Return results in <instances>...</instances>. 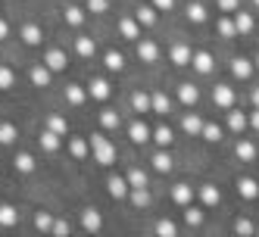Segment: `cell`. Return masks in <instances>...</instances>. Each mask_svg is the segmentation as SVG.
I'll return each instance as SVG.
<instances>
[{
  "label": "cell",
  "mask_w": 259,
  "mask_h": 237,
  "mask_svg": "<svg viewBox=\"0 0 259 237\" xmlns=\"http://www.w3.org/2000/svg\"><path fill=\"white\" fill-rule=\"evenodd\" d=\"M88 140H91V153H94L97 166H113V162H116V147H113V140L103 137L100 131H97V134H91Z\"/></svg>",
  "instance_id": "obj_1"
},
{
  "label": "cell",
  "mask_w": 259,
  "mask_h": 237,
  "mask_svg": "<svg viewBox=\"0 0 259 237\" xmlns=\"http://www.w3.org/2000/svg\"><path fill=\"white\" fill-rule=\"evenodd\" d=\"M50 72H66V66H69V57H66V50H60V47H50L47 53H44V60H41Z\"/></svg>",
  "instance_id": "obj_2"
},
{
  "label": "cell",
  "mask_w": 259,
  "mask_h": 237,
  "mask_svg": "<svg viewBox=\"0 0 259 237\" xmlns=\"http://www.w3.org/2000/svg\"><path fill=\"white\" fill-rule=\"evenodd\" d=\"M106 191H109L113 200H125L128 191H132V184H128V178H122V175H109L106 178Z\"/></svg>",
  "instance_id": "obj_3"
},
{
  "label": "cell",
  "mask_w": 259,
  "mask_h": 237,
  "mask_svg": "<svg viewBox=\"0 0 259 237\" xmlns=\"http://www.w3.org/2000/svg\"><path fill=\"white\" fill-rule=\"evenodd\" d=\"M19 38H22V44H25V47H38V44H41V38H44V31H41V25H38V22H25V25L19 28Z\"/></svg>",
  "instance_id": "obj_4"
},
{
  "label": "cell",
  "mask_w": 259,
  "mask_h": 237,
  "mask_svg": "<svg viewBox=\"0 0 259 237\" xmlns=\"http://www.w3.org/2000/svg\"><path fill=\"white\" fill-rule=\"evenodd\" d=\"M28 78H31V84H34V87H50V81H53V72H50L44 63H34V66L28 69Z\"/></svg>",
  "instance_id": "obj_5"
},
{
  "label": "cell",
  "mask_w": 259,
  "mask_h": 237,
  "mask_svg": "<svg viewBox=\"0 0 259 237\" xmlns=\"http://www.w3.org/2000/svg\"><path fill=\"white\" fill-rule=\"evenodd\" d=\"M128 137H132V144H147V140H153V128L138 119V122L128 125Z\"/></svg>",
  "instance_id": "obj_6"
},
{
  "label": "cell",
  "mask_w": 259,
  "mask_h": 237,
  "mask_svg": "<svg viewBox=\"0 0 259 237\" xmlns=\"http://www.w3.org/2000/svg\"><path fill=\"white\" fill-rule=\"evenodd\" d=\"M138 60H141V63H156V60H159V47H156V41L141 38V41H138Z\"/></svg>",
  "instance_id": "obj_7"
},
{
  "label": "cell",
  "mask_w": 259,
  "mask_h": 237,
  "mask_svg": "<svg viewBox=\"0 0 259 237\" xmlns=\"http://www.w3.org/2000/svg\"><path fill=\"white\" fill-rule=\"evenodd\" d=\"M81 228L84 231H100L103 228V215H100V209H94V206H88V209H81Z\"/></svg>",
  "instance_id": "obj_8"
},
{
  "label": "cell",
  "mask_w": 259,
  "mask_h": 237,
  "mask_svg": "<svg viewBox=\"0 0 259 237\" xmlns=\"http://www.w3.org/2000/svg\"><path fill=\"white\" fill-rule=\"evenodd\" d=\"M212 103L222 106V109H231V103H234V87H228V84H215V87H212Z\"/></svg>",
  "instance_id": "obj_9"
},
{
  "label": "cell",
  "mask_w": 259,
  "mask_h": 237,
  "mask_svg": "<svg viewBox=\"0 0 259 237\" xmlns=\"http://www.w3.org/2000/svg\"><path fill=\"white\" fill-rule=\"evenodd\" d=\"M150 166H153V172H159V175H169V172H172V156H169V150L159 147V150L150 156Z\"/></svg>",
  "instance_id": "obj_10"
},
{
  "label": "cell",
  "mask_w": 259,
  "mask_h": 237,
  "mask_svg": "<svg viewBox=\"0 0 259 237\" xmlns=\"http://www.w3.org/2000/svg\"><path fill=\"white\" fill-rule=\"evenodd\" d=\"M116 28H119V34L125 41H141V22L138 19H128V16H125V19H119Z\"/></svg>",
  "instance_id": "obj_11"
},
{
  "label": "cell",
  "mask_w": 259,
  "mask_h": 237,
  "mask_svg": "<svg viewBox=\"0 0 259 237\" xmlns=\"http://www.w3.org/2000/svg\"><path fill=\"white\" fill-rule=\"evenodd\" d=\"M63 134H57V131H50V128H44L41 134H38V144H41V150L44 153H57L60 147H63V140H60Z\"/></svg>",
  "instance_id": "obj_12"
},
{
  "label": "cell",
  "mask_w": 259,
  "mask_h": 237,
  "mask_svg": "<svg viewBox=\"0 0 259 237\" xmlns=\"http://www.w3.org/2000/svg\"><path fill=\"white\" fill-rule=\"evenodd\" d=\"M191 47L184 44V41H178V44H172V50H169V60L175 63V66H191Z\"/></svg>",
  "instance_id": "obj_13"
},
{
  "label": "cell",
  "mask_w": 259,
  "mask_h": 237,
  "mask_svg": "<svg viewBox=\"0 0 259 237\" xmlns=\"http://www.w3.org/2000/svg\"><path fill=\"white\" fill-rule=\"evenodd\" d=\"M191 66L200 72V75H209V72H212V53H206V50H197L194 53V57H191Z\"/></svg>",
  "instance_id": "obj_14"
},
{
  "label": "cell",
  "mask_w": 259,
  "mask_h": 237,
  "mask_svg": "<svg viewBox=\"0 0 259 237\" xmlns=\"http://www.w3.org/2000/svg\"><path fill=\"white\" fill-rule=\"evenodd\" d=\"M34 166H38V162H34V156L25 153V150H19V153H16V159H13V169L19 172V175H31Z\"/></svg>",
  "instance_id": "obj_15"
},
{
  "label": "cell",
  "mask_w": 259,
  "mask_h": 237,
  "mask_svg": "<svg viewBox=\"0 0 259 237\" xmlns=\"http://www.w3.org/2000/svg\"><path fill=\"white\" fill-rule=\"evenodd\" d=\"M63 19H66L69 28H81L84 25V10L75 7V4H69V7H63Z\"/></svg>",
  "instance_id": "obj_16"
},
{
  "label": "cell",
  "mask_w": 259,
  "mask_h": 237,
  "mask_svg": "<svg viewBox=\"0 0 259 237\" xmlns=\"http://www.w3.org/2000/svg\"><path fill=\"white\" fill-rule=\"evenodd\" d=\"M75 53H78L81 60H94L97 41H94V38H88V34H81V38H75Z\"/></svg>",
  "instance_id": "obj_17"
},
{
  "label": "cell",
  "mask_w": 259,
  "mask_h": 237,
  "mask_svg": "<svg viewBox=\"0 0 259 237\" xmlns=\"http://www.w3.org/2000/svg\"><path fill=\"white\" fill-rule=\"evenodd\" d=\"M88 94H91V100H109V81L106 78H91V84H88Z\"/></svg>",
  "instance_id": "obj_18"
},
{
  "label": "cell",
  "mask_w": 259,
  "mask_h": 237,
  "mask_svg": "<svg viewBox=\"0 0 259 237\" xmlns=\"http://www.w3.org/2000/svg\"><path fill=\"white\" fill-rule=\"evenodd\" d=\"M88 97H91L88 87H81V84H66V103L69 106H84Z\"/></svg>",
  "instance_id": "obj_19"
},
{
  "label": "cell",
  "mask_w": 259,
  "mask_h": 237,
  "mask_svg": "<svg viewBox=\"0 0 259 237\" xmlns=\"http://www.w3.org/2000/svg\"><path fill=\"white\" fill-rule=\"evenodd\" d=\"M156 13H159V10H156L153 4H147V7H138V10H135V19H138L144 28H153V25H156Z\"/></svg>",
  "instance_id": "obj_20"
},
{
  "label": "cell",
  "mask_w": 259,
  "mask_h": 237,
  "mask_svg": "<svg viewBox=\"0 0 259 237\" xmlns=\"http://www.w3.org/2000/svg\"><path fill=\"white\" fill-rule=\"evenodd\" d=\"M132 109L135 113H153V100H150V94H144V90H135L132 94Z\"/></svg>",
  "instance_id": "obj_21"
},
{
  "label": "cell",
  "mask_w": 259,
  "mask_h": 237,
  "mask_svg": "<svg viewBox=\"0 0 259 237\" xmlns=\"http://www.w3.org/2000/svg\"><path fill=\"white\" fill-rule=\"evenodd\" d=\"M19 225V209L10 203H0V228H13Z\"/></svg>",
  "instance_id": "obj_22"
},
{
  "label": "cell",
  "mask_w": 259,
  "mask_h": 237,
  "mask_svg": "<svg viewBox=\"0 0 259 237\" xmlns=\"http://www.w3.org/2000/svg\"><path fill=\"white\" fill-rule=\"evenodd\" d=\"M69 153L75 156V159H88V153H91V140H88V137H69Z\"/></svg>",
  "instance_id": "obj_23"
},
{
  "label": "cell",
  "mask_w": 259,
  "mask_h": 237,
  "mask_svg": "<svg viewBox=\"0 0 259 237\" xmlns=\"http://www.w3.org/2000/svg\"><path fill=\"white\" fill-rule=\"evenodd\" d=\"M103 66H106V72H122L125 69V57L119 50H106L103 53Z\"/></svg>",
  "instance_id": "obj_24"
},
{
  "label": "cell",
  "mask_w": 259,
  "mask_h": 237,
  "mask_svg": "<svg viewBox=\"0 0 259 237\" xmlns=\"http://www.w3.org/2000/svg\"><path fill=\"white\" fill-rule=\"evenodd\" d=\"M172 200H175L178 206H188L191 200H194V187H191V184H184V181H181V184H175V187H172Z\"/></svg>",
  "instance_id": "obj_25"
},
{
  "label": "cell",
  "mask_w": 259,
  "mask_h": 237,
  "mask_svg": "<svg viewBox=\"0 0 259 237\" xmlns=\"http://www.w3.org/2000/svg\"><path fill=\"white\" fill-rule=\"evenodd\" d=\"M16 137H19V128H16L13 122H0V147L16 144Z\"/></svg>",
  "instance_id": "obj_26"
},
{
  "label": "cell",
  "mask_w": 259,
  "mask_h": 237,
  "mask_svg": "<svg viewBox=\"0 0 259 237\" xmlns=\"http://www.w3.org/2000/svg\"><path fill=\"white\" fill-rule=\"evenodd\" d=\"M237 194L244 197V200H256L259 197V184H256L253 178H240L237 181Z\"/></svg>",
  "instance_id": "obj_27"
},
{
  "label": "cell",
  "mask_w": 259,
  "mask_h": 237,
  "mask_svg": "<svg viewBox=\"0 0 259 237\" xmlns=\"http://www.w3.org/2000/svg\"><path fill=\"white\" fill-rule=\"evenodd\" d=\"M231 75H234V78H250V75H253V63L244 60V57H237V60L231 63Z\"/></svg>",
  "instance_id": "obj_28"
},
{
  "label": "cell",
  "mask_w": 259,
  "mask_h": 237,
  "mask_svg": "<svg viewBox=\"0 0 259 237\" xmlns=\"http://www.w3.org/2000/svg\"><path fill=\"white\" fill-rule=\"evenodd\" d=\"M178 100H181L184 106H194V103L200 100V90H197L194 84H178Z\"/></svg>",
  "instance_id": "obj_29"
},
{
  "label": "cell",
  "mask_w": 259,
  "mask_h": 237,
  "mask_svg": "<svg viewBox=\"0 0 259 237\" xmlns=\"http://www.w3.org/2000/svg\"><path fill=\"white\" fill-rule=\"evenodd\" d=\"M253 25H256V22H253V16H250V13H240V10L234 13V28H237V34H250Z\"/></svg>",
  "instance_id": "obj_30"
},
{
  "label": "cell",
  "mask_w": 259,
  "mask_h": 237,
  "mask_svg": "<svg viewBox=\"0 0 259 237\" xmlns=\"http://www.w3.org/2000/svg\"><path fill=\"white\" fill-rule=\"evenodd\" d=\"M100 125H103L106 131H116L119 125H122V116L116 113V109H103V113H100Z\"/></svg>",
  "instance_id": "obj_31"
},
{
  "label": "cell",
  "mask_w": 259,
  "mask_h": 237,
  "mask_svg": "<svg viewBox=\"0 0 259 237\" xmlns=\"http://www.w3.org/2000/svg\"><path fill=\"white\" fill-rule=\"evenodd\" d=\"M172 140H175V134H172L169 125H159V128H153V144H156V147H169Z\"/></svg>",
  "instance_id": "obj_32"
},
{
  "label": "cell",
  "mask_w": 259,
  "mask_h": 237,
  "mask_svg": "<svg viewBox=\"0 0 259 237\" xmlns=\"http://www.w3.org/2000/svg\"><path fill=\"white\" fill-rule=\"evenodd\" d=\"M128 200H132L138 209H144V206H150V191L147 187H132L128 191Z\"/></svg>",
  "instance_id": "obj_33"
},
{
  "label": "cell",
  "mask_w": 259,
  "mask_h": 237,
  "mask_svg": "<svg viewBox=\"0 0 259 237\" xmlns=\"http://www.w3.org/2000/svg\"><path fill=\"white\" fill-rule=\"evenodd\" d=\"M47 128L66 137V134H69V122H66V119H63L60 113H50V116H47Z\"/></svg>",
  "instance_id": "obj_34"
},
{
  "label": "cell",
  "mask_w": 259,
  "mask_h": 237,
  "mask_svg": "<svg viewBox=\"0 0 259 237\" xmlns=\"http://www.w3.org/2000/svg\"><path fill=\"white\" fill-rule=\"evenodd\" d=\"M150 100H153V113H156V116H165V113H169V109H172V100L165 97L162 90H156V94H150Z\"/></svg>",
  "instance_id": "obj_35"
},
{
  "label": "cell",
  "mask_w": 259,
  "mask_h": 237,
  "mask_svg": "<svg viewBox=\"0 0 259 237\" xmlns=\"http://www.w3.org/2000/svg\"><path fill=\"white\" fill-rule=\"evenodd\" d=\"M181 128L188 131V134H200V131H203V119H200L197 113H188V116L181 119Z\"/></svg>",
  "instance_id": "obj_36"
},
{
  "label": "cell",
  "mask_w": 259,
  "mask_h": 237,
  "mask_svg": "<svg viewBox=\"0 0 259 237\" xmlns=\"http://www.w3.org/2000/svg\"><path fill=\"white\" fill-rule=\"evenodd\" d=\"M200 200H203V206H219L222 194H219V187H212V184H203V187H200Z\"/></svg>",
  "instance_id": "obj_37"
},
{
  "label": "cell",
  "mask_w": 259,
  "mask_h": 237,
  "mask_svg": "<svg viewBox=\"0 0 259 237\" xmlns=\"http://www.w3.org/2000/svg\"><path fill=\"white\" fill-rule=\"evenodd\" d=\"M184 222H188L191 228H200V225H203V209L188 203V206H184Z\"/></svg>",
  "instance_id": "obj_38"
},
{
  "label": "cell",
  "mask_w": 259,
  "mask_h": 237,
  "mask_svg": "<svg viewBox=\"0 0 259 237\" xmlns=\"http://www.w3.org/2000/svg\"><path fill=\"white\" fill-rule=\"evenodd\" d=\"M10 87H16V72L7 63H0V90H10Z\"/></svg>",
  "instance_id": "obj_39"
},
{
  "label": "cell",
  "mask_w": 259,
  "mask_h": 237,
  "mask_svg": "<svg viewBox=\"0 0 259 237\" xmlns=\"http://www.w3.org/2000/svg\"><path fill=\"white\" fill-rule=\"evenodd\" d=\"M188 19H191L194 25L206 22V7H203V4H197V0H194V4H188Z\"/></svg>",
  "instance_id": "obj_40"
},
{
  "label": "cell",
  "mask_w": 259,
  "mask_h": 237,
  "mask_svg": "<svg viewBox=\"0 0 259 237\" xmlns=\"http://www.w3.org/2000/svg\"><path fill=\"white\" fill-rule=\"evenodd\" d=\"M200 137H203V140H209V144H219V140H222V128H219V125H212V122H203Z\"/></svg>",
  "instance_id": "obj_41"
},
{
  "label": "cell",
  "mask_w": 259,
  "mask_h": 237,
  "mask_svg": "<svg viewBox=\"0 0 259 237\" xmlns=\"http://www.w3.org/2000/svg\"><path fill=\"white\" fill-rule=\"evenodd\" d=\"M159 237H175L178 234V225L172 222V218H159V222H156V228H153Z\"/></svg>",
  "instance_id": "obj_42"
},
{
  "label": "cell",
  "mask_w": 259,
  "mask_h": 237,
  "mask_svg": "<svg viewBox=\"0 0 259 237\" xmlns=\"http://www.w3.org/2000/svg\"><path fill=\"white\" fill-rule=\"evenodd\" d=\"M247 125H250V119H247L244 113H228V128H231V131L240 134V131L247 128Z\"/></svg>",
  "instance_id": "obj_43"
},
{
  "label": "cell",
  "mask_w": 259,
  "mask_h": 237,
  "mask_svg": "<svg viewBox=\"0 0 259 237\" xmlns=\"http://www.w3.org/2000/svg\"><path fill=\"white\" fill-rule=\"evenodd\" d=\"M253 156H256L253 140H240V144H237V159H240V162H253Z\"/></svg>",
  "instance_id": "obj_44"
},
{
  "label": "cell",
  "mask_w": 259,
  "mask_h": 237,
  "mask_svg": "<svg viewBox=\"0 0 259 237\" xmlns=\"http://www.w3.org/2000/svg\"><path fill=\"white\" fill-rule=\"evenodd\" d=\"M125 178H128V184H132V187H147V172L138 169V166H135V169H128Z\"/></svg>",
  "instance_id": "obj_45"
},
{
  "label": "cell",
  "mask_w": 259,
  "mask_h": 237,
  "mask_svg": "<svg viewBox=\"0 0 259 237\" xmlns=\"http://www.w3.org/2000/svg\"><path fill=\"white\" fill-rule=\"evenodd\" d=\"M34 228H38V231H50L53 228V215L47 209H38V212H34Z\"/></svg>",
  "instance_id": "obj_46"
},
{
  "label": "cell",
  "mask_w": 259,
  "mask_h": 237,
  "mask_svg": "<svg viewBox=\"0 0 259 237\" xmlns=\"http://www.w3.org/2000/svg\"><path fill=\"white\" fill-rule=\"evenodd\" d=\"M84 10H88V13H94V16H100V13L109 10V0H84Z\"/></svg>",
  "instance_id": "obj_47"
},
{
  "label": "cell",
  "mask_w": 259,
  "mask_h": 237,
  "mask_svg": "<svg viewBox=\"0 0 259 237\" xmlns=\"http://www.w3.org/2000/svg\"><path fill=\"white\" fill-rule=\"evenodd\" d=\"M219 34H222V38H234V34H237V28H234V19H219Z\"/></svg>",
  "instance_id": "obj_48"
},
{
  "label": "cell",
  "mask_w": 259,
  "mask_h": 237,
  "mask_svg": "<svg viewBox=\"0 0 259 237\" xmlns=\"http://www.w3.org/2000/svg\"><path fill=\"white\" fill-rule=\"evenodd\" d=\"M215 7H219L222 13H237V10H240V0H215Z\"/></svg>",
  "instance_id": "obj_49"
},
{
  "label": "cell",
  "mask_w": 259,
  "mask_h": 237,
  "mask_svg": "<svg viewBox=\"0 0 259 237\" xmlns=\"http://www.w3.org/2000/svg\"><path fill=\"white\" fill-rule=\"evenodd\" d=\"M72 231V225L66 222V218H53V228H50V234H69Z\"/></svg>",
  "instance_id": "obj_50"
},
{
  "label": "cell",
  "mask_w": 259,
  "mask_h": 237,
  "mask_svg": "<svg viewBox=\"0 0 259 237\" xmlns=\"http://www.w3.org/2000/svg\"><path fill=\"white\" fill-rule=\"evenodd\" d=\"M234 231H237V234H253L256 228L247 222V218H237V222H234Z\"/></svg>",
  "instance_id": "obj_51"
},
{
  "label": "cell",
  "mask_w": 259,
  "mask_h": 237,
  "mask_svg": "<svg viewBox=\"0 0 259 237\" xmlns=\"http://www.w3.org/2000/svg\"><path fill=\"white\" fill-rule=\"evenodd\" d=\"M153 7H156L159 13H172V10H175V0H153Z\"/></svg>",
  "instance_id": "obj_52"
},
{
  "label": "cell",
  "mask_w": 259,
  "mask_h": 237,
  "mask_svg": "<svg viewBox=\"0 0 259 237\" xmlns=\"http://www.w3.org/2000/svg\"><path fill=\"white\" fill-rule=\"evenodd\" d=\"M7 38H10V22L0 16V41H7Z\"/></svg>",
  "instance_id": "obj_53"
},
{
  "label": "cell",
  "mask_w": 259,
  "mask_h": 237,
  "mask_svg": "<svg viewBox=\"0 0 259 237\" xmlns=\"http://www.w3.org/2000/svg\"><path fill=\"white\" fill-rule=\"evenodd\" d=\"M250 125H253V128H256V131H259V106H256V109H253V116H250Z\"/></svg>",
  "instance_id": "obj_54"
},
{
  "label": "cell",
  "mask_w": 259,
  "mask_h": 237,
  "mask_svg": "<svg viewBox=\"0 0 259 237\" xmlns=\"http://www.w3.org/2000/svg\"><path fill=\"white\" fill-rule=\"evenodd\" d=\"M253 106H259V87L253 90Z\"/></svg>",
  "instance_id": "obj_55"
},
{
  "label": "cell",
  "mask_w": 259,
  "mask_h": 237,
  "mask_svg": "<svg viewBox=\"0 0 259 237\" xmlns=\"http://www.w3.org/2000/svg\"><path fill=\"white\" fill-rule=\"evenodd\" d=\"M256 69H259V57H256Z\"/></svg>",
  "instance_id": "obj_56"
},
{
  "label": "cell",
  "mask_w": 259,
  "mask_h": 237,
  "mask_svg": "<svg viewBox=\"0 0 259 237\" xmlns=\"http://www.w3.org/2000/svg\"><path fill=\"white\" fill-rule=\"evenodd\" d=\"M253 4H256V7H259V0H253Z\"/></svg>",
  "instance_id": "obj_57"
}]
</instances>
